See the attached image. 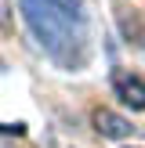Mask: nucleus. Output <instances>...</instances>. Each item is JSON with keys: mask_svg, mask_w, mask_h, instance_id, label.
<instances>
[{"mask_svg": "<svg viewBox=\"0 0 145 148\" xmlns=\"http://www.w3.org/2000/svg\"><path fill=\"white\" fill-rule=\"evenodd\" d=\"M113 90H116V98H120L130 112H142V108H145V79L138 76V72L116 69L113 72Z\"/></svg>", "mask_w": 145, "mask_h": 148, "instance_id": "nucleus-1", "label": "nucleus"}, {"mask_svg": "<svg viewBox=\"0 0 145 148\" xmlns=\"http://www.w3.org/2000/svg\"><path fill=\"white\" fill-rule=\"evenodd\" d=\"M94 130L105 134V137H113V141H120V137H127L134 127H130V119H123V116L109 112V108H98V112H94Z\"/></svg>", "mask_w": 145, "mask_h": 148, "instance_id": "nucleus-2", "label": "nucleus"}, {"mask_svg": "<svg viewBox=\"0 0 145 148\" xmlns=\"http://www.w3.org/2000/svg\"><path fill=\"white\" fill-rule=\"evenodd\" d=\"M0 134H14V137H22V134H26V127H22V123H0Z\"/></svg>", "mask_w": 145, "mask_h": 148, "instance_id": "nucleus-3", "label": "nucleus"}]
</instances>
